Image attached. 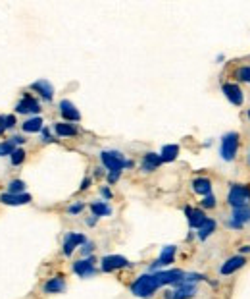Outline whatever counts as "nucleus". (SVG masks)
I'll use <instances>...</instances> for the list:
<instances>
[{
    "label": "nucleus",
    "instance_id": "1",
    "mask_svg": "<svg viewBox=\"0 0 250 299\" xmlns=\"http://www.w3.org/2000/svg\"><path fill=\"white\" fill-rule=\"evenodd\" d=\"M160 288L162 286H160L156 272H145V274L137 276V280L131 284V294L139 299H150Z\"/></svg>",
    "mask_w": 250,
    "mask_h": 299
},
{
    "label": "nucleus",
    "instance_id": "2",
    "mask_svg": "<svg viewBox=\"0 0 250 299\" xmlns=\"http://www.w3.org/2000/svg\"><path fill=\"white\" fill-rule=\"evenodd\" d=\"M100 160L104 168L108 172H123L125 168H131L133 162L125 158V154L121 150H102L100 152Z\"/></svg>",
    "mask_w": 250,
    "mask_h": 299
},
{
    "label": "nucleus",
    "instance_id": "3",
    "mask_svg": "<svg viewBox=\"0 0 250 299\" xmlns=\"http://www.w3.org/2000/svg\"><path fill=\"white\" fill-rule=\"evenodd\" d=\"M14 110L15 114H21V116H27V114L39 116V112H41V101L37 97H33L31 93H23L21 99L15 103Z\"/></svg>",
    "mask_w": 250,
    "mask_h": 299
},
{
    "label": "nucleus",
    "instance_id": "4",
    "mask_svg": "<svg viewBox=\"0 0 250 299\" xmlns=\"http://www.w3.org/2000/svg\"><path fill=\"white\" fill-rule=\"evenodd\" d=\"M227 203L233 207V209H243V207H249L250 205V189L247 185H231L229 195H227Z\"/></svg>",
    "mask_w": 250,
    "mask_h": 299
},
{
    "label": "nucleus",
    "instance_id": "5",
    "mask_svg": "<svg viewBox=\"0 0 250 299\" xmlns=\"http://www.w3.org/2000/svg\"><path fill=\"white\" fill-rule=\"evenodd\" d=\"M237 150H239V135H237L235 132L223 135V137H221V149H220L221 158L227 160V162H231L237 156Z\"/></svg>",
    "mask_w": 250,
    "mask_h": 299
},
{
    "label": "nucleus",
    "instance_id": "6",
    "mask_svg": "<svg viewBox=\"0 0 250 299\" xmlns=\"http://www.w3.org/2000/svg\"><path fill=\"white\" fill-rule=\"evenodd\" d=\"M175 255H177L175 245H166V247H162V251H160V255H158V259L150 265L148 272H158V270L169 267V265L175 261Z\"/></svg>",
    "mask_w": 250,
    "mask_h": 299
},
{
    "label": "nucleus",
    "instance_id": "7",
    "mask_svg": "<svg viewBox=\"0 0 250 299\" xmlns=\"http://www.w3.org/2000/svg\"><path fill=\"white\" fill-rule=\"evenodd\" d=\"M94 263H96L94 257H85V259L75 261L74 265H72V270H74V274H77L79 278H92V276L98 272Z\"/></svg>",
    "mask_w": 250,
    "mask_h": 299
},
{
    "label": "nucleus",
    "instance_id": "8",
    "mask_svg": "<svg viewBox=\"0 0 250 299\" xmlns=\"http://www.w3.org/2000/svg\"><path fill=\"white\" fill-rule=\"evenodd\" d=\"M127 267H131V263H129V259H125L121 255H106L100 259V270L102 272H116V270L127 269Z\"/></svg>",
    "mask_w": 250,
    "mask_h": 299
},
{
    "label": "nucleus",
    "instance_id": "9",
    "mask_svg": "<svg viewBox=\"0 0 250 299\" xmlns=\"http://www.w3.org/2000/svg\"><path fill=\"white\" fill-rule=\"evenodd\" d=\"M196 294H198L196 284H187V282H183V284L175 286L173 290H167V292L164 294V298L166 299H191V298H194Z\"/></svg>",
    "mask_w": 250,
    "mask_h": 299
},
{
    "label": "nucleus",
    "instance_id": "10",
    "mask_svg": "<svg viewBox=\"0 0 250 299\" xmlns=\"http://www.w3.org/2000/svg\"><path fill=\"white\" fill-rule=\"evenodd\" d=\"M85 241H87V238L83 234H79V232H68L66 238H64V243H62V253L66 255V257H72L75 249L81 247Z\"/></svg>",
    "mask_w": 250,
    "mask_h": 299
},
{
    "label": "nucleus",
    "instance_id": "11",
    "mask_svg": "<svg viewBox=\"0 0 250 299\" xmlns=\"http://www.w3.org/2000/svg\"><path fill=\"white\" fill-rule=\"evenodd\" d=\"M29 89L35 91L46 103H50V101L54 99V85H52L48 79H37V81H33L29 85Z\"/></svg>",
    "mask_w": 250,
    "mask_h": 299
},
{
    "label": "nucleus",
    "instance_id": "12",
    "mask_svg": "<svg viewBox=\"0 0 250 299\" xmlns=\"http://www.w3.org/2000/svg\"><path fill=\"white\" fill-rule=\"evenodd\" d=\"M31 201H33V197L29 193L12 195L8 191L0 193V205H6V207H21V205H29Z\"/></svg>",
    "mask_w": 250,
    "mask_h": 299
},
{
    "label": "nucleus",
    "instance_id": "13",
    "mask_svg": "<svg viewBox=\"0 0 250 299\" xmlns=\"http://www.w3.org/2000/svg\"><path fill=\"white\" fill-rule=\"evenodd\" d=\"M60 114H62V118L66 120L68 124H74V122H79L81 120V112L77 110V106L72 103V101H68V99H64V101H60Z\"/></svg>",
    "mask_w": 250,
    "mask_h": 299
},
{
    "label": "nucleus",
    "instance_id": "14",
    "mask_svg": "<svg viewBox=\"0 0 250 299\" xmlns=\"http://www.w3.org/2000/svg\"><path fill=\"white\" fill-rule=\"evenodd\" d=\"M245 265H247V259H245L243 255L231 257V259H227V261L221 265L220 274L221 276H229V274H233V272H237V270H241Z\"/></svg>",
    "mask_w": 250,
    "mask_h": 299
},
{
    "label": "nucleus",
    "instance_id": "15",
    "mask_svg": "<svg viewBox=\"0 0 250 299\" xmlns=\"http://www.w3.org/2000/svg\"><path fill=\"white\" fill-rule=\"evenodd\" d=\"M66 278L58 274V276H52V278H48L46 282L43 284V292L44 294H48V296H52V294H62L64 290H66Z\"/></svg>",
    "mask_w": 250,
    "mask_h": 299
},
{
    "label": "nucleus",
    "instance_id": "16",
    "mask_svg": "<svg viewBox=\"0 0 250 299\" xmlns=\"http://www.w3.org/2000/svg\"><path fill=\"white\" fill-rule=\"evenodd\" d=\"M185 214H187V220H189V226H191L192 230H198V228L208 220L206 214H204V210H200V209L185 207Z\"/></svg>",
    "mask_w": 250,
    "mask_h": 299
},
{
    "label": "nucleus",
    "instance_id": "17",
    "mask_svg": "<svg viewBox=\"0 0 250 299\" xmlns=\"http://www.w3.org/2000/svg\"><path fill=\"white\" fill-rule=\"evenodd\" d=\"M223 95L227 97V101H231V103L237 106H241L243 101H245V95H243L241 87H239V85H233V83H225V85H223Z\"/></svg>",
    "mask_w": 250,
    "mask_h": 299
},
{
    "label": "nucleus",
    "instance_id": "18",
    "mask_svg": "<svg viewBox=\"0 0 250 299\" xmlns=\"http://www.w3.org/2000/svg\"><path fill=\"white\" fill-rule=\"evenodd\" d=\"M250 222V207H243V209H233V214H231V222L229 226L233 228H243L245 224Z\"/></svg>",
    "mask_w": 250,
    "mask_h": 299
},
{
    "label": "nucleus",
    "instance_id": "19",
    "mask_svg": "<svg viewBox=\"0 0 250 299\" xmlns=\"http://www.w3.org/2000/svg\"><path fill=\"white\" fill-rule=\"evenodd\" d=\"M43 128H44V122L41 116H31V118H27L21 124L23 134H41Z\"/></svg>",
    "mask_w": 250,
    "mask_h": 299
},
{
    "label": "nucleus",
    "instance_id": "20",
    "mask_svg": "<svg viewBox=\"0 0 250 299\" xmlns=\"http://www.w3.org/2000/svg\"><path fill=\"white\" fill-rule=\"evenodd\" d=\"M160 164H162L160 154H156V152H147V154L143 156L141 168H143V172H154Z\"/></svg>",
    "mask_w": 250,
    "mask_h": 299
},
{
    "label": "nucleus",
    "instance_id": "21",
    "mask_svg": "<svg viewBox=\"0 0 250 299\" xmlns=\"http://www.w3.org/2000/svg\"><path fill=\"white\" fill-rule=\"evenodd\" d=\"M54 134L58 137H74V135H77V128L74 124H68V122H56L54 124Z\"/></svg>",
    "mask_w": 250,
    "mask_h": 299
},
{
    "label": "nucleus",
    "instance_id": "22",
    "mask_svg": "<svg viewBox=\"0 0 250 299\" xmlns=\"http://www.w3.org/2000/svg\"><path fill=\"white\" fill-rule=\"evenodd\" d=\"M192 191L198 195H210L212 191V181L208 178H194L192 179Z\"/></svg>",
    "mask_w": 250,
    "mask_h": 299
},
{
    "label": "nucleus",
    "instance_id": "23",
    "mask_svg": "<svg viewBox=\"0 0 250 299\" xmlns=\"http://www.w3.org/2000/svg\"><path fill=\"white\" fill-rule=\"evenodd\" d=\"M15 126H17L15 114H2L0 116V137L6 134V132H12Z\"/></svg>",
    "mask_w": 250,
    "mask_h": 299
},
{
    "label": "nucleus",
    "instance_id": "24",
    "mask_svg": "<svg viewBox=\"0 0 250 299\" xmlns=\"http://www.w3.org/2000/svg\"><path fill=\"white\" fill-rule=\"evenodd\" d=\"M90 210H92V216H96V218H100V216H110V214H112V207H110L108 203H104V201H94V203H90Z\"/></svg>",
    "mask_w": 250,
    "mask_h": 299
},
{
    "label": "nucleus",
    "instance_id": "25",
    "mask_svg": "<svg viewBox=\"0 0 250 299\" xmlns=\"http://www.w3.org/2000/svg\"><path fill=\"white\" fill-rule=\"evenodd\" d=\"M179 154V145H164L160 150V158L162 162H173Z\"/></svg>",
    "mask_w": 250,
    "mask_h": 299
},
{
    "label": "nucleus",
    "instance_id": "26",
    "mask_svg": "<svg viewBox=\"0 0 250 299\" xmlns=\"http://www.w3.org/2000/svg\"><path fill=\"white\" fill-rule=\"evenodd\" d=\"M216 232V220H212V218H208L204 224L198 228V232H196V236H198V239H208L212 234Z\"/></svg>",
    "mask_w": 250,
    "mask_h": 299
},
{
    "label": "nucleus",
    "instance_id": "27",
    "mask_svg": "<svg viewBox=\"0 0 250 299\" xmlns=\"http://www.w3.org/2000/svg\"><path fill=\"white\" fill-rule=\"evenodd\" d=\"M25 181L23 179H12L8 185H6V191L8 193H12V195H21V193H25Z\"/></svg>",
    "mask_w": 250,
    "mask_h": 299
},
{
    "label": "nucleus",
    "instance_id": "28",
    "mask_svg": "<svg viewBox=\"0 0 250 299\" xmlns=\"http://www.w3.org/2000/svg\"><path fill=\"white\" fill-rule=\"evenodd\" d=\"M25 158H27V152H25L23 147H15V150L10 154V162H12V166H21L25 162Z\"/></svg>",
    "mask_w": 250,
    "mask_h": 299
},
{
    "label": "nucleus",
    "instance_id": "29",
    "mask_svg": "<svg viewBox=\"0 0 250 299\" xmlns=\"http://www.w3.org/2000/svg\"><path fill=\"white\" fill-rule=\"evenodd\" d=\"M14 150H15V145L10 139H2V141H0V158H2V156H10Z\"/></svg>",
    "mask_w": 250,
    "mask_h": 299
},
{
    "label": "nucleus",
    "instance_id": "30",
    "mask_svg": "<svg viewBox=\"0 0 250 299\" xmlns=\"http://www.w3.org/2000/svg\"><path fill=\"white\" fill-rule=\"evenodd\" d=\"M92 251H94V243L87 239V241L81 245V255H83V259H85V257H92Z\"/></svg>",
    "mask_w": 250,
    "mask_h": 299
},
{
    "label": "nucleus",
    "instance_id": "31",
    "mask_svg": "<svg viewBox=\"0 0 250 299\" xmlns=\"http://www.w3.org/2000/svg\"><path fill=\"white\" fill-rule=\"evenodd\" d=\"M237 75H239V79H241V81H247V83H250V66L241 68V70L237 72Z\"/></svg>",
    "mask_w": 250,
    "mask_h": 299
},
{
    "label": "nucleus",
    "instance_id": "32",
    "mask_svg": "<svg viewBox=\"0 0 250 299\" xmlns=\"http://www.w3.org/2000/svg\"><path fill=\"white\" fill-rule=\"evenodd\" d=\"M216 207V197L210 193L202 199V209H214Z\"/></svg>",
    "mask_w": 250,
    "mask_h": 299
},
{
    "label": "nucleus",
    "instance_id": "33",
    "mask_svg": "<svg viewBox=\"0 0 250 299\" xmlns=\"http://www.w3.org/2000/svg\"><path fill=\"white\" fill-rule=\"evenodd\" d=\"M10 141H12V143H14L15 147H23V145H25V141H27V139H25V137H23V135L15 134V135H12V137H10Z\"/></svg>",
    "mask_w": 250,
    "mask_h": 299
},
{
    "label": "nucleus",
    "instance_id": "34",
    "mask_svg": "<svg viewBox=\"0 0 250 299\" xmlns=\"http://www.w3.org/2000/svg\"><path fill=\"white\" fill-rule=\"evenodd\" d=\"M41 137H43V143H52V141H56V139L52 137V134H50V128H43Z\"/></svg>",
    "mask_w": 250,
    "mask_h": 299
},
{
    "label": "nucleus",
    "instance_id": "35",
    "mask_svg": "<svg viewBox=\"0 0 250 299\" xmlns=\"http://www.w3.org/2000/svg\"><path fill=\"white\" fill-rule=\"evenodd\" d=\"M83 209H85L83 203H75L72 207H68V212H70V214H79V212H83Z\"/></svg>",
    "mask_w": 250,
    "mask_h": 299
},
{
    "label": "nucleus",
    "instance_id": "36",
    "mask_svg": "<svg viewBox=\"0 0 250 299\" xmlns=\"http://www.w3.org/2000/svg\"><path fill=\"white\" fill-rule=\"evenodd\" d=\"M119 178H121V172H108V174H106V179H108V183H110V185H112V183H116Z\"/></svg>",
    "mask_w": 250,
    "mask_h": 299
},
{
    "label": "nucleus",
    "instance_id": "37",
    "mask_svg": "<svg viewBox=\"0 0 250 299\" xmlns=\"http://www.w3.org/2000/svg\"><path fill=\"white\" fill-rule=\"evenodd\" d=\"M100 195H102L104 199H112V191H110V187H108V185L100 187Z\"/></svg>",
    "mask_w": 250,
    "mask_h": 299
},
{
    "label": "nucleus",
    "instance_id": "38",
    "mask_svg": "<svg viewBox=\"0 0 250 299\" xmlns=\"http://www.w3.org/2000/svg\"><path fill=\"white\" fill-rule=\"evenodd\" d=\"M90 181H92L90 178H85L83 181H81V187H79V189H81V191H85V189H88V187H90Z\"/></svg>",
    "mask_w": 250,
    "mask_h": 299
},
{
    "label": "nucleus",
    "instance_id": "39",
    "mask_svg": "<svg viewBox=\"0 0 250 299\" xmlns=\"http://www.w3.org/2000/svg\"><path fill=\"white\" fill-rule=\"evenodd\" d=\"M96 222H98V218H96V216H90V218H87V224L88 226H94Z\"/></svg>",
    "mask_w": 250,
    "mask_h": 299
},
{
    "label": "nucleus",
    "instance_id": "40",
    "mask_svg": "<svg viewBox=\"0 0 250 299\" xmlns=\"http://www.w3.org/2000/svg\"><path fill=\"white\" fill-rule=\"evenodd\" d=\"M94 176H96V178L104 176V170H102V168H96V170H94Z\"/></svg>",
    "mask_w": 250,
    "mask_h": 299
},
{
    "label": "nucleus",
    "instance_id": "41",
    "mask_svg": "<svg viewBox=\"0 0 250 299\" xmlns=\"http://www.w3.org/2000/svg\"><path fill=\"white\" fill-rule=\"evenodd\" d=\"M243 253H250V245H245V247H241V255Z\"/></svg>",
    "mask_w": 250,
    "mask_h": 299
},
{
    "label": "nucleus",
    "instance_id": "42",
    "mask_svg": "<svg viewBox=\"0 0 250 299\" xmlns=\"http://www.w3.org/2000/svg\"><path fill=\"white\" fill-rule=\"evenodd\" d=\"M249 118H250V110H249Z\"/></svg>",
    "mask_w": 250,
    "mask_h": 299
}]
</instances>
